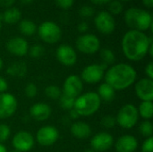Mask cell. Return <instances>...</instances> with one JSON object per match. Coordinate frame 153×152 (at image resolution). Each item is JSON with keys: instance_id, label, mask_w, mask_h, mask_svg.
Wrapping results in <instances>:
<instances>
[{"instance_id": "1", "label": "cell", "mask_w": 153, "mask_h": 152, "mask_svg": "<svg viewBox=\"0 0 153 152\" xmlns=\"http://www.w3.org/2000/svg\"><path fill=\"white\" fill-rule=\"evenodd\" d=\"M153 43L152 36L145 32L129 30L121 39V48L124 56L132 62L143 60L147 55L150 45Z\"/></svg>"}, {"instance_id": "19", "label": "cell", "mask_w": 153, "mask_h": 152, "mask_svg": "<svg viewBox=\"0 0 153 152\" xmlns=\"http://www.w3.org/2000/svg\"><path fill=\"white\" fill-rule=\"evenodd\" d=\"M30 116L36 121L43 122L48 120L52 113V109L49 105L42 102L35 103L30 108Z\"/></svg>"}, {"instance_id": "3", "label": "cell", "mask_w": 153, "mask_h": 152, "mask_svg": "<svg viewBox=\"0 0 153 152\" xmlns=\"http://www.w3.org/2000/svg\"><path fill=\"white\" fill-rule=\"evenodd\" d=\"M124 21L130 30L145 32L148 30L152 31L153 19L152 13L143 8L130 7L126 10Z\"/></svg>"}, {"instance_id": "50", "label": "cell", "mask_w": 153, "mask_h": 152, "mask_svg": "<svg viewBox=\"0 0 153 152\" xmlns=\"http://www.w3.org/2000/svg\"><path fill=\"white\" fill-rule=\"evenodd\" d=\"M1 28H2V20L0 18V30H1Z\"/></svg>"}, {"instance_id": "7", "label": "cell", "mask_w": 153, "mask_h": 152, "mask_svg": "<svg viewBox=\"0 0 153 152\" xmlns=\"http://www.w3.org/2000/svg\"><path fill=\"white\" fill-rule=\"evenodd\" d=\"M76 48L82 54L93 55L100 49V39L92 33L81 34L75 42Z\"/></svg>"}, {"instance_id": "5", "label": "cell", "mask_w": 153, "mask_h": 152, "mask_svg": "<svg viewBox=\"0 0 153 152\" xmlns=\"http://www.w3.org/2000/svg\"><path fill=\"white\" fill-rule=\"evenodd\" d=\"M37 32L40 39L47 44H56L62 38V30L60 26L53 21H45L41 22Z\"/></svg>"}, {"instance_id": "42", "label": "cell", "mask_w": 153, "mask_h": 152, "mask_svg": "<svg viewBox=\"0 0 153 152\" xmlns=\"http://www.w3.org/2000/svg\"><path fill=\"white\" fill-rule=\"evenodd\" d=\"M69 116H70V118L72 119V120H77L79 117H80V116H79V114L75 111V109L74 108H73V109H71V110H69Z\"/></svg>"}, {"instance_id": "38", "label": "cell", "mask_w": 153, "mask_h": 152, "mask_svg": "<svg viewBox=\"0 0 153 152\" xmlns=\"http://www.w3.org/2000/svg\"><path fill=\"white\" fill-rule=\"evenodd\" d=\"M144 73L147 78L153 80V62H149L144 69Z\"/></svg>"}, {"instance_id": "18", "label": "cell", "mask_w": 153, "mask_h": 152, "mask_svg": "<svg viewBox=\"0 0 153 152\" xmlns=\"http://www.w3.org/2000/svg\"><path fill=\"white\" fill-rule=\"evenodd\" d=\"M114 147L117 152H134L138 148V141L134 135L124 134L114 142Z\"/></svg>"}, {"instance_id": "33", "label": "cell", "mask_w": 153, "mask_h": 152, "mask_svg": "<svg viewBox=\"0 0 153 152\" xmlns=\"http://www.w3.org/2000/svg\"><path fill=\"white\" fill-rule=\"evenodd\" d=\"M24 93L26 95V97L32 99L35 98L38 94V87L35 83L33 82H29L26 84L25 88H24Z\"/></svg>"}, {"instance_id": "22", "label": "cell", "mask_w": 153, "mask_h": 152, "mask_svg": "<svg viewBox=\"0 0 153 152\" xmlns=\"http://www.w3.org/2000/svg\"><path fill=\"white\" fill-rule=\"evenodd\" d=\"M97 94L100 97L101 102L104 101L106 103H110L116 97V90L107 82H103L99 86Z\"/></svg>"}, {"instance_id": "8", "label": "cell", "mask_w": 153, "mask_h": 152, "mask_svg": "<svg viewBox=\"0 0 153 152\" xmlns=\"http://www.w3.org/2000/svg\"><path fill=\"white\" fill-rule=\"evenodd\" d=\"M108 66L104 64H91L83 68L81 73V79L83 82L95 84L100 82L105 75Z\"/></svg>"}, {"instance_id": "14", "label": "cell", "mask_w": 153, "mask_h": 152, "mask_svg": "<svg viewBox=\"0 0 153 152\" xmlns=\"http://www.w3.org/2000/svg\"><path fill=\"white\" fill-rule=\"evenodd\" d=\"M114 146L113 136L107 132H100L91 139V149L95 152H105Z\"/></svg>"}, {"instance_id": "10", "label": "cell", "mask_w": 153, "mask_h": 152, "mask_svg": "<svg viewBox=\"0 0 153 152\" xmlns=\"http://www.w3.org/2000/svg\"><path fill=\"white\" fill-rule=\"evenodd\" d=\"M59 139V131L53 125H44L36 133L37 142L43 147L54 145Z\"/></svg>"}, {"instance_id": "6", "label": "cell", "mask_w": 153, "mask_h": 152, "mask_svg": "<svg viewBox=\"0 0 153 152\" xmlns=\"http://www.w3.org/2000/svg\"><path fill=\"white\" fill-rule=\"evenodd\" d=\"M139 113L137 108L133 104L124 105L118 111L116 120L117 124L124 129H132L139 121Z\"/></svg>"}, {"instance_id": "23", "label": "cell", "mask_w": 153, "mask_h": 152, "mask_svg": "<svg viewBox=\"0 0 153 152\" xmlns=\"http://www.w3.org/2000/svg\"><path fill=\"white\" fill-rule=\"evenodd\" d=\"M2 19L7 24H15L22 20V12L19 8L14 6L7 8L4 12Z\"/></svg>"}, {"instance_id": "46", "label": "cell", "mask_w": 153, "mask_h": 152, "mask_svg": "<svg viewBox=\"0 0 153 152\" xmlns=\"http://www.w3.org/2000/svg\"><path fill=\"white\" fill-rule=\"evenodd\" d=\"M0 152H7V149L3 143H0Z\"/></svg>"}, {"instance_id": "37", "label": "cell", "mask_w": 153, "mask_h": 152, "mask_svg": "<svg viewBox=\"0 0 153 152\" xmlns=\"http://www.w3.org/2000/svg\"><path fill=\"white\" fill-rule=\"evenodd\" d=\"M56 5L64 10H67L70 9L74 3V0H55Z\"/></svg>"}, {"instance_id": "4", "label": "cell", "mask_w": 153, "mask_h": 152, "mask_svg": "<svg viewBox=\"0 0 153 152\" xmlns=\"http://www.w3.org/2000/svg\"><path fill=\"white\" fill-rule=\"evenodd\" d=\"M101 100L97 92L89 91L75 99L74 108L80 116H91L99 111Z\"/></svg>"}, {"instance_id": "44", "label": "cell", "mask_w": 153, "mask_h": 152, "mask_svg": "<svg viewBox=\"0 0 153 152\" xmlns=\"http://www.w3.org/2000/svg\"><path fill=\"white\" fill-rule=\"evenodd\" d=\"M143 4L148 8V9H152L153 7V0H142Z\"/></svg>"}, {"instance_id": "15", "label": "cell", "mask_w": 153, "mask_h": 152, "mask_svg": "<svg viewBox=\"0 0 153 152\" xmlns=\"http://www.w3.org/2000/svg\"><path fill=\"white\" fill-rule=\"evenodd\" d=\"M57 61L65 66H73L77 62V53L75 49L66 44L60 45L56 50Z\"/></svg>"}, {"instance_id": "16", "label": "cell", "mask_w": 153, "mask_h": 152, "mask_svg": "<svg viewBox=\"0 0 153 152\" xmlns=\"http://www.w3.org/2000/svg\"><path fill=\"white\" fill-rule=\"evenodd\" d=\"M134 92L136 97L142 101H152L153 80L145 77L135 82Z\"/></svg>"}, {"instance_id": "27", "label": "cell", "mask_w": 153, "mask_h": 152, "mask_svg": "<svg viewBox=\"0 0 153 152\" xmlns=\"http://www.w3.org/2000/svg\"><path fill=\"white\" fill-rule=\"evenodd\" d=\"M139 132L145 138L152 137L153 125L151 120H144L139 125Z\"/></svg>"}, {"instance_id": "12", "label": "cell", "mask_w": 153, "mask_h": 152, "mask_svg": "<svg viewBox=\"0 0 153 152\" xmlns=\"http://www.w3.org/2000/svg\"><path fill=\"white\" fill-rule=\"evenodd\" d=\"M82 90H83V82L82 81L80 76L72 74L65 78L63 83L62 94L76 99L81 94H82Z\"/></svg>"}, {"instance_id": "35", "label": "cell", "mask_w": 153, "mask_h": 152, "mask_svg": "<svg viewBox=\"0 0 153 152\" xmlns=\"http://www.w3.org/2000/svg\"><path fill=\"white\" fill-rule=\"evenodd\" d=\"M78 13H79V15H80L81 17L89 18V17L93 16L95 11H94L93 7L91 6V5H83V6L80 7Z\"/></svg>"}, {"instance_id": "24", "label": "cell", "mask_w": 153, "mask_h": 152, "mask_svg": "<svg viewBox=\"0 0 153 152\" xmlns=\"http://www.w3.org/2000/svg\"><path fill=\"white\" fill-rule=\"evenodd\" d=\"M37 25L29 19H22L19 22V30L24 36H32L37 32Z\"/></svg>"}, {"instance_id": "41", "label": "cell", "mask_w": 153, "mask_h": 152, "mask_svg": "<svg viewBox=\"0 0 153 152\" xmlns=\"http://www.w3.org/2000/svg\"><path fill=\"white\" fill-rule=\"evenodd\" d=\"M15 1L16 0H0V5L7 9V8L13 7V4H15Z\"/></svg>"}, {"instance_id": "43", "label": "cell", "mask_w": 153, "mask_h": 152, "mask_svg": "<svg viewBox=\"0 0 153 152\" xmlns=\"http://www.w3.org/2000/svg\"><path fill=\"white\" fill-rule=\"evenodd\" d=\"M90 1L96 5H103V4H108L112 0H90Z\"/></svg>"}, {"instance_id": "13", "label": "cell", "mask_w": 153, "mask_h": 152, "mask_svg": "<svg viewBox=\"0 0 153 152\" xmlns=\"http://www.w3.org/2000/svg\"><path fill=\"white\" fill-rule=\"evenodd\" d=\"M13 147L19 152L30 151L35 144V139L32 134L27 131H19L14 134L12 140Z\"/></svg>"}, {"instance_id": "51", "label": "cell", "mask_w": 153, "mask_h": 152, "mask_svg": "<svg viewBox=\"0 0 153 152\" xmlns=\"http://www.w3.org/2000/svg\"><path fill=\"white\" fill-rule=\"evenodd\" d=\"M11 152H19V151H15V150H13V151H12Z\"/></svg>"}, {"instance_id": "28", "label": "cell", "mask_w": 153, "mask_h": 152, "mask_svg": "<svg viewBox=\"0 0 153 152\" xmlns=\"http://www.w3.org/2000/svg\"><path fill=\"white\" fill-rule=\"evenodd\" d=\"M46 96L50 99H58L62 95V90L57 85H48L45 89Z\"/></svg>"}, {"instance_id": "30", "label": "cell", "mask_w": 153, "mask_h": 152, "mask_svg": "<svg viewBox=\"0 0 153 152\" xmlns=\"http://www.w3.org/2000/svg\"><path fill=\"white\" fill-rule=\"evenodd\" d=\"M58 99H59V105H60V107H61L63 109L69 111V110H71V109L74 108L75 99L62 94L61 97H60Z\"/></svg>"}, {"instance_id": "29", "label": "cell", "mask_w": 153, "mask_h": 152, "mask_svg": "<svg viewBox=\"0 0 153 152\" xmlns=\"http://www.w3.org/2000/svg\"><path fill=\"white\" fill-rule=\"evenodd\" d=\"M108 12L113 16L120 14L124 11V5L122 2H120L119 0H112L111 2H109L108 4Z\"/></svg>"}, {"instance_id": "31", "label": "cell", "mask_w": 153, "mask_h": 152, "mask_svg": "<svg viewBox=\"0 0 153 152\" xmlns=\"http://www.w3.org/2000/svg\"><path fill=\"white\" fill-rule=\"evenodd\" d=\"M45 49L43 47V46L39 45V44H34L31 47H29L28 50V54L30 57L34 58V59H38L40 58L43 55H44Z\"/></svg>"}, {"instance_id": "36", "label": "cell", "mask_w": 153, "mask_h": 152, "mask_svg": "<svg viewBox=\"0 0 153 152\" xmlns=\"http://www.w3.org/2000/svg\"><path fill=\"white\" fill-rule=\"evenodd\" d=\"M142 152H153V137L146 138L142 144Z\"/></svg>"}, {"instance_id": "25", "label": "cell", "mask_w": 153, "mask_h": 152, "mask_svg": "<svg viewBox=\"0 0 153 152\" xmlns=\"http://www.w3.org/2000/svg\"><path fill=\"white\" fill-rule=\"evenodd\" d=\"M137 109L139 116H141L144 120H151L153 117L152 101H142Z\"/></svg>"}, {"instance_id": "40", "label": "cell", "mask_w": 153, "mask_h": 152, "mask_svg": "<svg viewBox=\"0 0 153 152\" xmlns=\"http://www.w3.org/2000/svg\"><path fill=\"white\" fill-rule=\"evenodd\" d=\"M7 89H8V83L4 77L0 76V94L6 92Z\"/></svg>"}, {"instance_id": "34", "label": "cell", "mask_w": 153, "mask_h": 152, "mask_svg": "<svg viewBox=\"0 0 153 152\" xmlns=\"http://www.w3.org/2000/svg\"><path fill=\"white\" fill-rule=\"evenodd\" d=\"M11 134V128L5 124H0V143L6 142Z\"/></svg>"}, {"instance_id": "49", "label": "cell", "mask_w": 153, "mask_h": 152, "mask_svg": "<svg viewBox=\"0 0 153 152\" xmlns=\"http://www.w3.org/2000/svg\"><path fill=\"white\" fill-rule=\"evenodd\" d=\"M120 2H129V1H131V0H119Z\"/></svg>"}, {"instance_id": "47", "label": "cell", "mask_w": 153, "mask_h": 152, "mask_svg": "<svg viewBox=\"0 0 153 152\" xmlns=\"http://www.w3.org/2000/svg\"><path fill=\"white\" fill-rule=\"evenodd\" d=\"M3 67H4V61H3V59L0 57V71L3 69Z\"/></svg>"}, {"instance_id": "9", "label": "cell", "mask_w": 153, "mask_h": 152, "mask_svg": "<svg viewBox=\"0 0 153 152\" xmlns=\"http://www.w3.org/2000/svg\"><path fill=\"white\" fill-rule=\"evenodd\" d=\"M94 25L98 31L104 35H110L116 30V20L108 11L99 12L94 18Z\"/></svg>"}, {"instance_id": "32", "label": "cell", "mask_w": 153, "mask_h": 152, "mask_svg": "<svg viewBox=\"0 0 153 152\" xmlns=\"http://www.w3.org/2000/svg\"><path fill=\"white\" fill-rule=\"evenodd\" d=\"M100 124L103 127H105L107 129H110V128H113L117 125V120H116L115 116H113L111 115H106L105 116H103L101 118Z\"/></svg>"}, {"instance_id": "48", "label": "cell", "mask_w": 153, "mask_h": 152, "mask_svg": "<svg viewBox=\"0 0 153 152\" xmlns=\"http://www.w3.org/2000/svg\"><path fill=\"white\" fill-rule=\"evenodd\" d=\"M84 152H95L92 149H87V150H85V151Z\"/></svg>"}, {"instance_id": "21", "label": "cell", "mask_w": 153, "mask_h": 152, "mask_svg": "<svg viewBox=\"0 0 153 152\" xmlns=\"http://www.w3.org/2000/svg\"><path fill=\"white\" fill-rule=\"evenodd\" d=\"M28 72L27 65L26 63L22 61H16L11 64L7 69H6V73L12 77H17V78H22L26 75Z\"/></svg>"}, {"instance_id": "26", "label": "cell", "mask_w": 153, "mask_h": 152, "mask_svg": "<svg viewBox=\"0 0 153 152\" xmlns=\"http://www.w3.org/2000/svg\"><path fill=\"white\" fill-rule=\"evenodd\" d=\"M100 56L101 58V63L109 66V65H113L114 63L116 62V56L115 53L113 52V50H111L110 48L108 47H104L100 49Z\"/></svg>"}, {"instance_id": "2", "label": "cell", "mask_w": 153, "mask_h": 152, "mask_svg": "<svg viewBox=\"0 0 153 152\" xmlns=\"http://www.w3.org/2000/svg\"><path fill=\"white\" fill-rule=\"evenodd\" d=\"M105 82L116 91L130 88L137 79L136 70L129 64L118 63L111 65L105 73Z\"/></svg>"}, {"instance_id": "39", "label": "cell", "mask_w": 153, "mask_h": 152, "mask_svg": "<svg viewBox=\"0 0 153 152\" xmlns=\"http://www.w3.org/2000/svg\"><path fill=\"white\" fill-rule=\"evenodd\" d=\"M89 24L86 22H81L78 25H77V30L80 33L84 34L87 33V31L89 30Z\"/></svg>"}, {"instance_id": "11", "label": "cell", "mask_w": 153, "mask_h": 152, "mask_svg": "<svg viewBox=\"0 0 153 152\" xmlns=\"http://www.w3.org/2000/svg\"><path fill=\"white\" fill-rule=\"evenodd\" d=\"M18 108L16 98L9 92L0 94V119H7L13 116Z\"/></svg>"}, {"instance_id": "17", "label": "cell", "mask_w": 153, "mask_h": 152, "mask_svg": "<svg viewBox=\"0 0 153 152\" xmlns=\"http://www.w3.org/2000/svg\"><path fill=\"white\" fill-rule=\"evenodd\" d=\"M5 47L6 50L13 56L22 57L28 54L30 47L28 41L24 38L15 36L7 40Z\"/></svg>"}, {"instance_id": "45", "label": "cell", "mask_w": 153, "mask_h": 152, "mask_svg": "<svg viewBox=\"0 0 153 152\" xmlns=\"http://www.w3.org/2000/svg\"><path fill=\"white\" fill-rule=\"evenodd\" d=\"M20 1H21V3H22V4H24V5H29V4H30L31 3H33L34 0H20Z\"/></svg>"}, {"instance_id": "20", "label": "cell", "mask_w": 153, "mask_h": 152, "mask_svg": "<svg viewBox=\"0 0 153 152\" xmlns=\"http://www.w3.org/2000/svg\"><path fill=\"white\" fill-rule=\"evenodd\" d=\"M71 134L79 140L88 139L92 133L91 127L85 122L82 121H74L70 127Z\"/></svg>"}]
</instances>
